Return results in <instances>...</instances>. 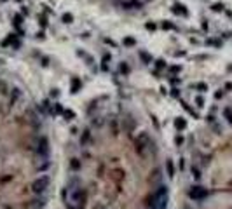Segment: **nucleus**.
<instances>
[{
  "instance_id": "5",
  "label": "nucleus",
  "mask_w": 232,
  "mask_h": 209,
  "mask_svg": "<svg viewBox=\"0 0 232 209\" xmlns=\"http://www.w3.org/2000/svg\"><path fill=\"white\" fill-rule=\"evenodd\" d=\"M171 11L175 12V14H180V16H187V14H189V11H187V7H185L183 4H173Z\"/></svg>"
},
{
  "instance_id": "25",
  "label": "nucleus",
  "mask_w": 232,
  "mask_h": 209,
  "mask_svg": "<svg viewBox=\"0 0 232 209\" xmlns=\"http://www.w3.org/2000/svg\"><path fill=\"white\" fill-rule=\"evenodd\" d=\"M79 166H81L79 159H72V169H79Z\"/></svg>"
},
{
  "instance_id": "22",
  "label": "nucleus",
  "mask_w": 232,
  "mask_h": 209,
  "mask_svg": "<svg viewBox=\"0 0 232 209\" xmlns=\"http://www.w3.org/2000/svg\"><path fill=\"white\" fill-rule=\"evenodd\" d=\"M89 136H91V133H89V131H84V136L81 138V143H82V145H84L87 139H89Z\"/></svg>"
},
{
  "instance_id": "13",
  "label": "nucleus",
  "mask_w": 232,
  "mask_h": 209,
  "mask_svg": "<svg viewBox=\"0 0 232 209\" xmlns=\"http://www.w3.org/2000/svg\"><path fill=\"white\" fill-rule=\"evenodd\" d=\"M140 58L143 59V63H147V64L152 63V58H150V56H148L147 52H143V51H140Z\"/></svg>"
},
{
  "instance_id": "30",
  "label": "nucleus",
  "mask_w": 232,
  "mask_h": 209,
  "mask_svg": "<svg viewBox=\"0 0 232 209\" xmlns=\"http://www.w3.org/2000/svg\"><path fill=\"white\" fill-rule=\"evenodd\" d=\"M145 26H147V30H155V25H154V23H147Z\"/></svg>"
},
{
  "instance_id": "34",
  "label": "nucleus",
  "mask_w": 232,
  "mask_h": 209,
  "mask_svg": "<svg viewBox=\"0 0 232 209\" xmlns=\"http://www.w3.org/2000/svg\"><path fill=\"white\" fill-rule=\"evenodd\" d=\"M222 96H223V91H218V92H215V98H216V99H220Z\"/></svg>"
},
{
  "instance_id": "19",
  "label": "nucleus",
  "mask_w": 232,
  "mask_h": 209,
  "mask_svg": "<svg viewBox=\"0 0 232 209\" xmlns=\"http://www.w3.org/2000/svg\"><path fill=\"white\" fill-rule=\"evenodd\" d=\"M192 176H194L195 180H199V178H201V171L195 166H192Z\"/></svg>"
},
{
  "instance_id": "12",
  "label": "nucleus",
  "mask_w": 232,
  "mask_h": 209,
  "mask_svg": "<svg viewBox=\"0 0 232 209\" xmlns=\"http://www.w3.org/2000/svg\"><path fill=\"white\" fill-rule=\"evenodd\" d=\"M194 87H195L199 92H206V91H208V86H206L204 82H199V84H195Z\"/></svg>"
},
{
  "instance_id": "17",
  "label": "nucleus",
  "mask_w": 232,
  "mask_h": 209,
  "mask_svg": "<svg viewBox=\"0 0 232 209\" xmlns=\"http://www.w3.org/2000/svg\"><path fill=\"white\" fill-rule=\"evenodd\" d=\"M167 64H166V61H164V59H157L155 61V68L157 70H161V68H166Z\"/></svg>"
},
{
  "instance_id": "32",
  "label": "nucleus",
  "mask_w": 232,
  "mask_h": 209,
  "mask_svg": "<svg viewBox=\"0 0 232 209\" xmlns=\"http://www.w3.org/2000/svg\"><path fill=\"white\" fill-rule=\"evenodd\" d=\"M178 82H182V80L178 79V77H171V84H175V86H176Z\"/></svg>"
},
{
  "instance_id": "3",
  "label": "nucleus",
  "mask_w": 232,
  "mask_h": 209,
  "mask_svg": "<svg viewBox=\"0 0 232 209\" xmlns=\"http://www.w3.org/2000/svg\"><path fill=\"white\" fill-rule=\"evenodd\" d=\"M208 195H210V192L203 187H192L189 190V197L192 199V200H203V199H206Z\"/></svg>"
},
{
  "instance_id": "31",
  "label": "nucleus",
  "mask_w": 232,
  "mask_h": 209,
  "mask_svg": "<svg viewBox=\"0 0 232 209\" xmlns=\"http://www.w3.org/2000/svg\"><path fill=\"white\" fill-rule=\"evenodd\" d=\"M110 59H112V56H110V54H105V56H103V63H108Z\"/></svg>"
},
{
  "instance_id": "6",
  "label": "nucleus",
  "mask_w": 232,
  "mask_h": 209,
  "mask_svg": "<svg viewBox=\"0 0 232 209\" xmlns=\"http://www.w3.org/2000/svg\"><path fill=\"white\" fill-rule=\"evenodd\" d=\"M49 148H47V139L42 138L40 141H38V153H47Z\"/></svg>"
},
{
  "instance_id": "10",
  "label": "nucleus",
  "mask_w": 232,
  "mask_h": 209,
  "mask_svg": "<svg viewBox=\"0 0 232 209\" xmlns=\"http://www.w3.org/2000/svg\"><path fill=\"white\" fill-rule=\"evenodd\" d=\"M12 94H11V103H16L18 99H19V98H21V91H19V89H12Z\"/></svg>"
},
{
  "instance_id": "8",
  "label": "nucleus",
  "mask_w": 232,
  "mask_h": 209,
  "mask_svg": "<svg viewBox=\"0 0 232 209\" xmlns=\"http://www.w3.org/2000/svg\"><path fill=\"white\" fill-rule=\"evenodd\" d=\"M81 86H82V82L79 80L77 77H73V79H72V92H79Z\"/></svg>"
},
{
  "instance_id": "35",
  "label": "nucleus",
  "mask_w": 232,
  "mask_h": 209,
  "mask_svg": "<svg viewBox=\"0 0 232 209\" xmlns=\"http://www.w3.org/2000/svg\"><path fill=\"white\" fill-rule=\"evenodd\" d=\"M225 89H227V91H230V89H232V84H230V82H227V84H225Z\"/></svg>"
},
{
  "instance_id": "26",
  "label": "nucleus",
  "mask_w": 232,
  "mask_h": 209,
  "mask_svg": "<svg viewBox=\"0 0 232 209\" xmlns=\"http://www.w3.org/2000/svg\"><path fill=\"white\" fill-rule=\"evenodd\" d=\"M120 72H122V73H129V66H128L126 63H122L120 64Z\"/></svg>"
},
{
  "instance_id": "23",
  "label": "nucleus",
  "mask_w": 232,
  "mask_h": 209,
  "mask_svg": "<svg viewBox=\"0 0 232 209\" xmlns=\"http://www.w3.org/2000/svg\"><path fill=\"white\" fill-rule=\"evenodd\" d=\"M63 21H65V23H72V21H73V16H72V14H63Z\"/></svg>"
},
{
  "instance_id": "11",
  "label": "nucleus",
  "mask_w": 232,
  "mask_h": 209,
  "mask_svg": "<svg viewBox=\"0 0 232 209\" xmlns=\"http://www.w3.org/2000/svg\"><path fill=\"white\" fill-rule=\"evenodd\" d=\"M166 167H167V176L173 178V176H175V167H173V162L167 161V162H166Z\"/></svg>"
},
{
  "instance_id": "15",
  "label": "nucleus",
  "mask_w": 232,
  "mask_h": 209,
  "mask_svg": "<svg viewBox=\"0 0 232 209\" xmlns=\"http://www.w3.org/2000/svg\"><path fill=\"white\" fill-rule=\"evenodd\" d=\"M12 23H14V26L19 30V26H21V23H23V17L19 16V14H16V16H14V21H12Z\"/></svg>"
},
{
  "instance_id": "21",
  "label": "nucleus",
  "mask_w": 232,
  "mask_h": 209,
  "mask_svg": "<svg viewBox=\"0 0 232 209\" xmlns=\"http://www.w3.org/2000/svg\"><path fill=\"white\" fill-rule=\"evenodd\" d=\"M162 28H164V30H176L173 23H167V21H164V23H162Z\"/></svg>"
},
{
  "instance_id": "20",
  "label": "nucleus",
  "mask_w": 232,
  "mask_h": 209,
  "mask_svg": "<svg viewBox=\"0 0 232 209\" xmlns=\"http://www.w3.org/2000/svg\"><path fill=\"white\" fill-rule=\"evenodd\" d=\"M195 105H197L199 108H203V106H204V98H203V96H197V98H195Z\"/></svg>"
},
{
  "instance_id": "29",
  "label": "nucleus",
  "mask_w": 232,
  "mask_h": 209,
  "mask_svg": "<svg viewBox=\"0 0 232 209\" xmlns=\"http://www.w3.org/2000/svg\"><path fill=\"white\" fill-rule=\"evenodd\" d=\"M175 143H176V145H182V143H183V138H182V136H176V138H175Z\"/></svg>"
},
{
  "instance_id": "1",
  "label": "nucleus",
  "mask_w": 232,
  "mask_h": 209,
  "mask_svg": "<svg viewBox=\"0 0 232 209\" xmlns=\"http://www.w3.org/2000/svg\"><path fill=\"white\" fill-rule=\"evenodd\" d=\"M84 200H86V192L82 188L75 187V183L66 187L65 202H66V207L68 209H82Z\"/></svg>"
},
{
  "instance_id": "14",
  "label": "nucleus",
  "mask_w": 232,
  "mask_h": 209,
  "mask_svg": "<svg viewBox=\"0 0 232 209\" xmlns=\"http://www.w3.org/2000/svg\"><path fill=\"white\" fill-rule=\"evenodd\" d=\"M223 115H225V118L229 120V124L232 126V110L230 108H225V110H223Z\"/></svg>"
},
{
  "instance_id": "2",
  "label": "nucleus",
  "mask_w": 232,
  "mask_h": 209,
  "mask_svg": "<svg viewBox=\"0 0 232 209\" xmlns=\"http://www.w3.org/2000/svg\"><path fill=\"white\" fill-rule=\"evenodd\" d=\"M150 209H166L167 206V187L161 185L155 192L152 193L150 202H148Z\"/></svg>"
},
{
  "instance_id": "33",
  "label": "nucleus",
  "mask_w": 232,
  "mask_h": 209,
  "mask_svg": "<svg viewBox=\"0 0 232 209\" xmlns=\"http://www.w3.org/2000/svg\"><path fill=\"white\" fill-rule=\"evenodd\" d=\"M171 94H173V96H175V98H180V91H178V89H176V87L173 89V92H171Z\"/></svg>"
},
{
  "instance_id": "24",
  "label": "nucleus",
  "mask_w": 232,
  "mask_h": 209,
  "mask_svg": "<svg viewBox=\"0 0 232 209\" xmlns=\"http://www.w3.org/2000/svg\"><path fill=\"white\" fill-rule=\"evenodd\" d=\"M169 72H171V73H178V72H182V68H180L178 64H175V66H169Z\"/></svg>"
},
{
  "instance_id": "4",
  "label": "nucleus",
  "mask_w": 232,
  "mask_h": 209,
  "mask_svg": "<svg viewBox=\"0 0 232 209\" xmlns=\"http://www.w3.org/2000/svg\"><path fill=\"white\" fill-rule=\"evenodd\" d=\"M47 187H49V178H47V176H40V178H37V180L33 181L32 190H33L35 193H44Z\"/></svg>"
},
{
  "instance_id": "16",
  "label": "nucleus",
  "mask_w": 232,
  "mask_h": 209,
  "mask_svg": "<svg viewBox=\"0 0 232 209\" xmlns=\"http://www.w3.org/2000/svg\"><path fill=\"white\" fill-rule=\"evenodd\" d=\"M63 117H65L66 120H72V118L75 117V113L72 112V110H65V112H63Z\"/></svg>"
},
{
  "instance_id": "27",
  "label": "nucleus",
  "mask_w": 232,
  "mask_h": 209,
  "mask_svg": "<svg viewBox=\"0 0 232 209\" xmlns=\"http://www.w3.org/2000/svg\"><path fill=\"white\" fill-rule=\"evenodd\" d=\"M124 44L126 45H135V40H133L131 37H128V38H124Z\"/></svg>"
},
{
  "instance_id": "7",
  "label": "nucleus",
  "mask_w": 232,
  "mask_h": 209,
  "mask_svg": "<svg viewBox=\"0 0 232 209\" xmlns=\"http://www.w3.org/2000/svg\"><path fill=\"white\" fill-rule=\"evenodd\" d=\"M175 127L178 129V131H183L185 127H187V122H185V118L178 117L176 120H175Z\"/></svg>"
},
{
  "instance_id": "28",
  "label": "nucleus",
  "mask_w": 232,
  "mask_h": 209,
  "mask_svg": "<svg viewBox=\"0 0 232 209\" xmlns=\"http://www.w3.org/2000/svg\"><path fill=\"white\" fill-rule=\"evenodd\" d=\"M208 44H210V45H216V47H218V45H220V40H213V38H210V40H208Z\"/></svg>"
},
{
  "instance_id": "9",
  "label": "nucleus",
  "mask_w": 232,
  "mask_h": 209,
  "mask_svg": "<svg viewBox=\"0 0 232 209\" xmlns=\"http://www.w3.org/2000/svg\"><path fill=\"white\" fill-rule=\"evenodd\" d=\"M51 113H53V115H60V113H63V106H61L60 103H54V106H53V110H51Z\"/></svg>"
},
{
  "instance_id": "18",
  "label": "nucleus",
  "mask_w": 232,
  "mask_h": 209,
  "mask_svg": "<svg viewBox=\"0 0 232 209\" xmlns=\"http://www.w3.org/2000/svg\"><path fill=\"white\" fill-rule=\"evenodd\" d=\"M223 4H213V6H211V9H213V11L215 12H220V11H223Z\"/></svg>"
}]
</instances>
